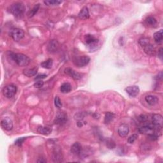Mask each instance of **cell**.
<instances>
[{"label": "cell", "instance_id": "6da1fadb", "mask_svg": "<svg viewBox=\"0 0 163 163\" xmlns=\"http://www.w3.org/2000/svg\"><path fill=\"white\" fill-rule=\"evenodd\" d=\"M26 7L23 3L17 2L12 4L8 8V11L16 18H21L24 14Z\"/></svg>", "mask_w": 163, "mask_h": 163}, {"label": "cell", "instance_id": "7a4b0ae2", "mask_svg": "<svg viewBox=\"0 0 163 163\" xmlns=\"http://www.w3.org/2000/svg\"><path fill=\"white\" fill-rule=\"evenodd\" d=\"M10 56L15 63L19 67H26L30 63V58L28 56L21 53L15 54L14 52H10Z\"/></svg>", "mask_w": 163, "mask_h": 163}, {"label": "cell", "instance_id": "3957f363", "mask_svg": "<svg viewBox=\"0 0 163 163\" xmlns=\"http://www.w3.org/2000/svg\"><path fill=\"white\" fill-rule=\"evenodd\" d=\"M90 58L87 56H80L75 57L73 59V62L75 65L78 67H85L90 62Z\"/></svg>", "mask_w": 163, "mask_h": 163}, {"label": "cell", "instance_id": "277c9868", "mask_svg": "<svg viewBox=\"0 0 163 163\" xmlns=\"http://www.w3.org/2000/svg\"><path fill=\"white\" fill-rule=\"evenodd\" d=\"M17 87L14 84H8L3 89V94L7 98H12L17 92Z\"/></svg>", "mask_w": 163, "mask_h": 163}, {"label": "cell", "instance_id": "5b68a950", "mask_svg": "<svg viewBox=\"0 0 163 163\" xmlns=\"http://www.w3.org/2000/svg\"><path fill=\"white\" fill-rule=\"evenodd\" d=\"M24 32L23 29L19 28H14L11 30L10 36L14 41L18 42L23 39L24 37Z\"/></svg>", "mask_w": 163, "mask_h": 163}, {"label": "cell", "instance_id": "8992f818", "mask_svg": "<svg viewBox=\"0 0 163 163\" xmlns=\"http://www.w3.org/2000/svg\"><path fill=\"white\" fill-rule=\"evenodd\" d=\"M52 159L55 162H63V156L61 150L59 147H55L52 153Z\"/></svg>", "mask_w": 163, "mask_h": 163}, {"label": "cell", "instance_id": "52a82bcc", "mask_svg": "<svg viewBox=\"0 0 163 163\" xmlns=\"http://www.w3.org/2000/svg\"><path fill=\"white\" fill-rule=\"evenodd\" d=\"M152 124L157 128L161 129L163 125V118L160 114H154L152 117Z\"/></svg>", "mask_w": 163, "mask_h": 163}, {"label": "cell", "instance_id": "ba28073f", "mask_svg": "<svg viewBox=\"0 0 163 163\" xmlns=\"http://www.w3.org/2000/svg\"><path fill=\"white\" fill-rule=\"evenodd\" d=\"M1 126L3 129L10 131L13 129V122L10 118L5 117L1 121Z\"/></svg>", "mask_w": 163, "mask_h": 163}, {"label": "cell", "instance_id": "9c48e42d", "mask_svg": "<svg viewBox=\"0 0 163 163\" xmlns=\"http://www.w3.org/2000/svg\"><path fill=\"white\" fill-rule=\"evenodd\" d=\"M67 115L64 112H59L57 115L55 119V124L58 125H63L67 122Z\"/></svg>", "mask_w": 163, "mask_h": 163}, {"label": "cell", "instance_id": "30bf717a", "mask_svg": "<svg viewBox=\"0 0 163 163\" xmlns=\"http://www.w3.org/2000/svg\"><path fill=\"white\" fill-rule=\"evenodd\" d=\"M64 73L73 78L74 80H80V78H82L81 74L75 72L74 69H73L71 68H66L64 69Z\"/></svg>", "mask_w": 163, "mask_h": 163}, {"label": "cell", "instance_id": "8fae6325", "mask_svg": "<svg viewBox=\"0 0 163 163\" xmlns=\"http://www.w3.org/2000/svg\"><path fill=\"white\" fill-rule=\"evenodd\" d=\"M125 91L129 95V96L132 97V98H135L136 96L138 95L140 92L139 87L136 86L127 87L125 89Z\"/></svg>", "mask_w": 163, "mask_h": 163}, {"label": "cell", "instance_id": "7c38bea8", "mask_svg": "<svg viewBox=\"0 0 163 163\" xmlns=\"http://www.w3.org/2000/svg\"><path fill=\"white\" fill-rule=\"evenodd\" d=\"M129 132V126L126 124H122L118 128V134L121 137L124 138L127 136Z\"/></svg>", "mask_w": 163, "mask_h": 163}, {"label": "cell", "instance_id": "4fadbf2b", "mask_svg": "<svg viewBox=\"0 0 163 163\" xmlns=\"http://www.w3.org/2000/svg\"><path fill=\"white\" fill-rule=\"evenodd\" d=\"M82 151V147L79 142L74 143L71 147V152L74 156H80Z\"/></svg>", "mask_w": 163, "mask_h": 163}, {"label": "cell", "instance_id": "5bb4252c", "mask_svg": "<svg viewBox=\"0 0 163 163\" xmlns=\"http://www.w3.org/2000/svg\"><path fill=\"white\" fill-rule=\"evenodd\" d=\"M59 48V43L56 40V39H52L51 40L49 43L48 44L47 46V49L48 51L50 53H54L56 52L58 50Z\"/></svg>", "mask_w": 163, "mask_h": 163}, {"label": "cell", "instance_id": "9a60e30c", "mask_svg": "<svg viewBox=\"0 0 163 163\" xmlns=\"http://www.w3.org/2000/svg\"><path fill=\"white\" fill-rule=\"evenodd\" d=\"M89 11L87 7H83L78 14L79 19L81 20H86L89 18Z\"/></svg>", "mask_w": 163, "mask_h": 163}, {"label": "cell", "instance_id": "2e32d148", "mask_svg": "<svg viewBox=\"0 0 163 163\" xmlns=\"http://www.w3.org/2000/svg\"><path fill=\"white\" fill-rule=\"evenodd\" d=\"M143 48L144 52L146 53L147 55L152 56H154L156 54V48L154 47L153 45H152V44L148 43L147 45L143 47Z\"/></svg>", "mask_w": 163, "mask_h": 163}, {"label": "cell", "instance_id": "e0dca14e", "mask_svg": "<svg viewBox=\"0 0 163 163\" xmlns=\"http://www.w3.org/2000/svg\"><path fill=\"white\" fill-rule=\"evenodd\" d=\"M146 102L151 106H154L158 103L159 99L157 96L153 95H148L145 98Z\"/></svg>", "mask_w": 163, "mask_h": 163}, {"label": "cell", "instance_id": "ac0fdd59", "mask_svg": "<svg viewBox=\"0 0 163 163\" xmlns=\"http://www.w3.org/2000/svg\"><path fill=\"white\" fill-rule=\"evenodd\" d=\"M145 23L148 27L156 28L157 26V21L153 17H147L145 20Z\"/></svg>", "mask_w": 163, "mask_h": 163}, {"label": "cell", "instance_id": "d6986e66", "mask_svg": "<svg viewBox=\"0 0 163 163\" xmlns=\"http://www.w3.org/2000/svg\"><path fill=\"white\" fill-rule=\"evenodd\" d=\"M38 72V68L34 67L33 68H27L25 69L23 71V73L25 76L28 77H31L36 75Z\"/></svg>", "mask_w": 163, "mask_h": 163}, {"label": "cell", "instance_id": "ffe728a7", "mask_svg": "<svg viewBox=\"0 0 163 163\" xmlns=\"http://www.w3.org/2000/svg\"><path fill=\"white\" fill-rule=\"evenodd\" d=\"M37 131L39 134L47 136L52 133V129L48 127L40 126L38 127Z\"/></svg>", "mask_w": 163, "mask_h": 163}, {"label": "cell", "instance_id": "44dd1931", "mask_svg": "<svg viewBox=\"0 0 163 163\" xmlns=\"http://www.w3.org/2000/svg\"><path fill=\"white\" fill-rule=\"evenodd\" d=\"M72 89V88L71 84L68 82H65L61 85L60 87V91L62 93L66 94V93H68V92L71 91Z\"/></svg>", "mask_w": 163, "mask_h": 163}, {"label": "cell", "instance_id": "7402d4cb", "mask_svg": "<svg viewBox=\"0 0 163 163\" xmlns=\"http://www.w3.org/2000/svg\"><path fill=\"white\" fill-rule=\"evenodd\" d=\"M84 40H85V42L86 43L87 45H88V46H89V45H91V44L96 42L97 41H98V39L96 38L93 36V35L87 34L84 37Z\"/></svg>", "mask_w": 163, "mask_h": 163}, {"label": "cell", "instance_id": "603a6c76", "mask_svg": "<svg viewBox=\"0 0 163 163\" xmlns=\"http://www.w3.org/2000/svg\"><path fill=\"white\" fill-rule=\"evenodd\" d=\"M153 39L155 42L157 43H161L163 39V31L161 29L159 31L153 34Z\"/></svg>", "mask_w": 163, "mask_h": 163}, {"label": "cell", "instance_id": "cb8c5ba5", "mask_svg": "<svg viewBox=\"0 0 163 163\" xmlns=\"http://www.w3.org/2000/svg\"><path fill=\"white\" fill-rule=\"evenodd\" d=\"M114 118H115V114L112 112H108L105 113L104 122L105 124H109L110 122L114 119Z\"/></svg>", "mask_w": 163, "mask_h": 163}, {"label": "cell", "instance_id": "d4e9b609", "mask_svg": "<svg viewBox=\"0 0 163 163\" xmlns=\"http://www.w3.org/2000/svg\"><path fill=\"white\" fill-rule=\"evenodd\" d=\"M53 64V61L52 59H48L45 61H43V63H41V66L43 68L46 69H50L52 67Z\"/></svg>", "mask_w": 163, "mask_h": 163}, {"label": "cell", "instance_id": "484cf974", "mask_svg": "<svg viewBox=\"0 0 163 163\" xmlns=\"http://www.w3.org/2000/svg\"><path fill=\"white\" fill-rule=\"evenodd\" d=\"M39 5H39V4L38 3V4H37V5H35L33 7V8H32V9L31 10L29 11V12L28 13V17H32L37 14V13L38 12V11L39 10V7H40Z\"/></svg>", "mask_w": 163, "mask_h": 163}, {"label": "cell", "instance_id": "4316f807", "mask_svg": "<svg viewBox=\"0 0 163 163\" xmlns=\"http://www.w3.org/2000/svg\"><path fill=\"white\" fill-rule=\"evenodd\" d=\"M44 3L47 6H54V5H58L59 4L62 3L61 1H58V0H48V1H45Z\"/></svg>", "mask_w": 163, "mask_h": 163}, {"label": "cell", "instance_id": "83f0119b", "mask_svg": "<svg viewBox=\"0 0 163 163\" xmlns=\"http://www.w3.org/2000/svg\"><path fill=\"white\" fill-rule=\"evenodd\" d=\"M106 145H107V147L109 149H113L116 147V144L115 142L112 139H108L107 140V142H106Z\"/></svg>", "mask_w": 163, "mask_h": 163}, {"label": "cell", "instance_id": "f1b7e54d", "mask_svg": "<svg viewBox=\"0 0 163 163\" xmlns=\"http://www.w3.org/2000/svg\"><path fill=\"white\" fill-rule=\"evenodd\" d=\"M139 43L140 44V45L142 47H145V45H147V44L150 43V39L148 38H142L139 39Z\"/></svg>", "mask_w": 163, "mask_h": 163}, {"label": "cell", "instance_id": "f546056e", "mask_svg": "<svg viewBox=\"0 0 163 163\" xmlns=\"http://www.w3.org/2000/svg\"><path fill=\"white\" fill-rule=\"evenodd\" d=\"M138 137V136L137 134H132L129 136L128 138H127V142H128L129 144L133 143L135 142V141L137 140Z\"/></svg>", "mask_w": 163, "mask_h": 163}, {"label": "cell", "instance_id": "4dcf8cb0", "mask_svg": "<svg viewBox=\"0 0 163 163\" xmlns=\"http://www.w3.org/2000/svg\"><path fill=\"white\" fill-rule=\"evenodd\" d=\"M54 104L57 108H60L62 107V102H61V101L58 96H56V98L54 99Z\"/></svg>", "mask_w": 163, "mask_h": 163}, {"label": "cell", "instance_id": "1f68e13d", "mask_svg": "<svg viewBox=\"0 0 163 163\" xmlns=\"http://www.w3.org/2000/svg\"><path fill=\"white\" fill-rule=\"evenodd\" d=\"M26 140V137H23V138H20L19 139H17L15 142V145H16L18 147H20Z\"/></svg>", "mask_w": 163, "mask_h": 163}, {"label": "cell", "instance_id": "d6a6232c", "mask_svg": "<svg viewBox=\"0 0 163 163\" xmlns=\"http://www.w3.org/2000/svg\"><path fill=\"white\" fill-rule=\"evenodd\" d=\"M43 85H44V82L41 80H39L34 83V87L36 88H41L43 86Z\"/></svg>", "mask_w": 163, "mask_h": 163}, {"label": "cell", "instance_id": "836d02e7", "mask_svg": "<svg viewBox=\"0 0 163 163\" xmlns=\"http://www.w3.org/2000/svg\"><path fill=\"white\" fill-rule=\"evenodd\" d=\"M47 77V75L45 74H39L35 77V80H42V79L45 78Z\"/></svg>", "mask_w": 163, "mask_h": 163}, {"label": "cell", "instance_id": "e575fe53", "mask_svg": "<svg viewBox=\"0 0 163 163\" xmlns=\"http://www.w3.org/2000/svg\"><path fill=\"white\" fill-rule=\"evenodd\" d=\"M158 55H159V58H161V59L162 60V48H161L159 49V50Z\"/></svg>", "mask_w": 163, "mask_h": 163}, {"label": "cell", "instance_id": "d590c367", "mask_svg": "<svg viewBox=\"0 0 163 163\" xmlns=\"http://www.w3.org/2000/svg\"><path fill=\"white\" fill-rule=\"evenodd\" d=\"M47 162V161L43 159V158H42V159L40 158L39 160L37 161V162Z\"/></svg>", "mask_w": 163, "mask_h": 163}]
</instances>
